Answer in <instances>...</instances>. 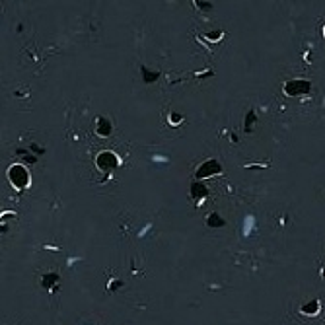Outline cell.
<instances>
[{
    "label": "cell",
    "instance_id": "cell-1",
    "mask_svg": "<svg viewBox=\"0 0 325 325\" xmlns=\"http://www.w3.org/2000/svg\"><path fill=\"white\" fill-rule=\"evenodd\" d=\"M8 179H10V183H12L16 189H20V191L30 185V176H28L26 168H22V166H18V164L8 170Z\"/></svg>",
    "mask_w": 325,
    "mask_h": 325
},
{
    "label": "cell",
    "instance_id": "cell-6",
    "mask_svg": "<svg viewBox=\"0 0 325 325\" xmlns=\"http://www.w3.org/2000/svg\"><path fill=\"white\" fill-rule=\"evenodd\" d=\"M111 129H113V125L107 121V119H103V117H99L98 119V134H101V136H109L111 134Z\"/></svg>",
    "mask_w": 325,
    "mask_h": 325
},
{
    "label": "cell",
    "instance_id": "cell-8",
    "mask_svg": "<svg viewBox=\"0 0 325 325\" xmlns=\"http://www.w3.org/2000/svg\"><path fill=\"white\" fill-rule=\"evenodd\" d=\"M142 76H144V82H154L158 78V72H148L146 68H142Z\"/></svg>",
    "mask_w": 325,
    "mask_h": 325
},
{
    "label": "cell",
    "instance_id": "cell-7",
    "mask_svg": "<svg viewBox=\"0 0 325 325\" xmlns=\"http://www.w3.org/2000/svg\"><path fill=\"white\" fill-rule=\"evenodd\" d=\"M222 224H224V220H222L218 214H211V216H209V226L218 228V226H222Z\"/></svg>",
    "mask_w": 325,
    "mask_h": 325
},
{
    "label": "cell",
    "instance_id": "cell-4",
    "mask_svg": "<svg viewBox=\"0 0 325 325\" xmlns=\"http://www.w3.org/2000/svg\"><path fill=\"white\" fill-rule=\"evenodd\" d=\"M220 172H222V166L218 164L216 160H207L205 164L199 166L197 178H199V179H203V178H212V176H216V174H220Z\"/></svg>",
    "mask_w": 325,
    "mask_h": 325
},
{
    "label": "cell",
    "instance_id": "cell-9",
    "mask_svg": "<svg viewBox=\"0 0 325 325\" xmlns=\"http://www.w3.org/2000/svg\"><path fill=\"white\" fill-rule=\"evenodd\" d=\"M193 195H195V197H203V195H207V189L201 187V185H195V187H193Z\"/></svg>",
    "mask_w": 325,
    "mask_h": 325
},
{
    "label": "cell",
    "instance_id": "cell-5",
    "mask_svg": "<svg viewBox=\"0 0 325 325\" xmlns=\"http://www.w3.org/2000/svg\"><path fill=\"white\" fill-rule=\"evenodd\" d=\"M300 311L304 313V315H317V311H319V302L317 300H309V302H306V304H302L300 306Z\"/></svg>",
    "mask_w": 325,
    "mask_h": 325
},
{
    "label": "cell",
    "instance_id": "cell-2",
    "mask_svg": "<svg viewBox=\"0 0 325 325\" xmlns=\"http://www.w3.org/2000/svg\"><path fill=\"white\" fill-rule=\"evenodd\" d=\"M96 164H98V168L101 170V172H113V170H117L119 168V158L113 154V152H101V154H98V158H96Z\"/></svg>",
    "mask_w": 325,
    "mask_h": 325
},
{
    "label": "cell",
    "instance_id": "cell-3",
    "mask_svg": "<svg viewBox=\"0 0 325 325\" xmlns=\"http://www.w3.org/2000/svg\"><path fill=\"white\" fill-rule=\"evenodd\" d=\"M311 90V84L308 80H290L284 84V94L290 98H298V96H306Z\"/></svg>",
    "mask_w": 325,
    "mask_h": 325
}]
</instances>
